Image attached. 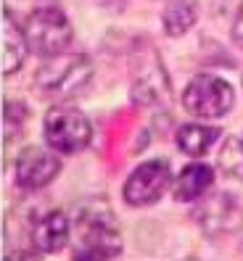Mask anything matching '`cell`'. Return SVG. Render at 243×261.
I'll return each instance as SVG.
<instances>
[{"mask_svg":"<svg viewBox=\"0 0 243 261\" xmlns=\"http://www.w3.org/2000/svg\"><path fill=\"white\" fill-rule=\"evenodd\" d=\"M103 3H109V6H111V3H125V0H103Z\"/></svg>","mask_w":243,"mask_h":261,"instance_id":"15","label":"cell"},{"mask_svg":"<svg viewBox=\"0 0 243 261\" xmlns=\"http://www.w3.org/2000/svg\"><path fill=\"white\" fill-rule=\"evenodd\" d=\"M42 135L48 148H53L56 153H80L93 137V127L82 111L71 106H53L45 114Z\"/></svg>","mask_w":243,"mask_h":261,"instance_id":"4","label":"cell"},{"mask_svg":"<svg viewBox=\"0 0 243 261\" xmlns=\"http://www.w3.org/2000/svg\"><path fill=\"white\" fill-rule=\"evenodd\" d=\"M211 185H214V169L209 164L196 161V164H188L177 174V179L172 182V193H175V201H180V203L201 201Z\"/></svg>","mask_w":243,"mask_h":261,"instance_id":"11","label":"cell"},{"mask_svg":"<svg viewBox=\"0 0 243 261\" xmlns=\"http://www.w3.org/2000/svg\"><path fill=\"white\" fill-rule=\"evenodd\" d=\"M196 3L193 0H172L166 11L161 13V24H164V32L169 37H180L185 35L188 29L196 24Z\"/></svg>","mask_w":243,"mask_h":261,"instance_id":"13","label":"cell"},{"mask_svg":"<svg viewBox=\"0 0 243 261\" xmlns=\"http://www.w3.org/2000/svg\"><path fill=\"white\" fill-rule=\"evenodd\" d=\"M24 32H27L29 50L42 56V58L64 53L71 45V37H74L71 21L58 6L35 8L29 13L27 24H24Z\"/></svg>","mask_w":243,"mask_h":261,"instance_id":"3","label":"cell"},{"mask_svg":"<svg viewBox=\"0 0 243 261\" xmlns=\"http://www.w3.org/2000/svg\"><path fill=\"white\" fill-rule=\"evenodd\" d=\"M74 258H114L121 253V235L111 208L106 203H87L74 222Z\"/></svg>","mask_w":243,"mask_h":261,"instance_id":"1","label":"cell"},{"mask_svg":"<svg viewBox=\"0 0 243 261\" xmlns=\"http://www.w3.org/2000/svg\"><path fill=\"white\" fill-rule=\"evenodd\" d=\"M222 132L217 127H206V124H185L177 129V148L188 156H204V153L217 143V137Z\"/></svg>","mask_w":243,"mask_h":261,"instance_id":"12","label":"cell"},{"mask_svg":"<svg viewBox=\"0 0 243 261\" xmlns=\"http://www.w3.org/2000/svg\"><path fill=\"white\" fill-rule=\"evenodd\" d=\"M58 172H61V159L56 153L37 148V145L24 148L16 156V166H13L16 185L24 190H40L45 185H51L58 177Z\"/></svg>","mask_w":243,"mask_h":261,"instance_id":"7","label":"cell"},{"mask_svg":"<svg viewBox=\"0 0 243 261\" xmlns=\"http://www.w3.org/2000/svg\"><path fill=\"white\" fill-rule=\"evenodd\" d=\"M0 29H3L0 32V40H3V64H0V69H3V76H11L21 69L27 50H29V42H27V32L16 24L8 6L3 8V27Z\"/></svg>","mask_w":243,"mask_h":261,"instance_id":"9","label":"cell"},{"mask_svg":"<svg viewBox=\"0 0 243 261\" xmlns=\"http://www.w3.org/2000/svg\"><path fill=\"white\" fill-rule=\"evenodd\" d=\"M196 222L201 224L204 232L209 235H225L240 227V206L235 203L233 195L227 193H214L209 198H201L196 206Z\"/></svg>","mask_w":243,"mask_h":261,"instance_id":"8","label":"cell"},{"mask_svg":"<svg viewBox=\"0 0 243 261\" xmlns=\"http://www.w3.org/2000/svg\"><path fill=\"white\" fill-rule=\"evenodd\" d=\"M233 37L238 40V45H243V0H240L238 13H235V21H233Z\"/></svg>","mask_w":243,"mask_h":261,"instance_id":"14","label":"cell"},{"mask_svg":"<svg viewBox=\"0 0 243 261\" xmlns=\"http://www.w3.org/2000/svg\"><path fill=\"white\" fill-rule=\"evenodd\" d=\"M93 76V64L90 58L82 53H58L51 56L48 64H45L37 76H35V85L42 90L45 98H58V100H66L80 95V90L90 82Z\"/></svg>","mask_w":243,"mask_h":261,"instance_id":"2","label":"cell"},{"mask_svg":"<svg viewBox=\"0 0 243 261\" xmlns=\"http://www.w3.org/2000/svg\"><path fill=\"white\" fill-rule=\"evenodd\" d=\"M69 232H71V227H69L66 214L64 211H48L32 227V245H35V251L56 253L66 245Z\"/></svg>","mask_w":243,"mask_h":261,"instance_id":"10","label":"cell"},{"mask_svg":"<svg viewBox=\"0 0 243 261\" xmlns=\"http://www.w3.org/2000/svg\"><path fill=\"white\" fill-rule=\"evenodd\" d=\"M172 185V166L164 159H151L140 164L125 182V201L130 206H151Z\"/></svg>","mask_w":243,"mask_h":261,"instance_id":"6","label":"cell"},{"mask_svg":"<svg viewBox=\"0 0 243 261\" xmlns=\"http://www.w3.org/2000/svg\"><path fill=\"white\" fill-rule=\"evenodd\" d=\"M235 93L230 82L214 74H199L188 82L185 93H182V106L190 116L199 119H220L233 109Z\"/></svg>","mask_w":243,"mask_h":261,"instance_id":"5","label":"cell"}]
</instances>
